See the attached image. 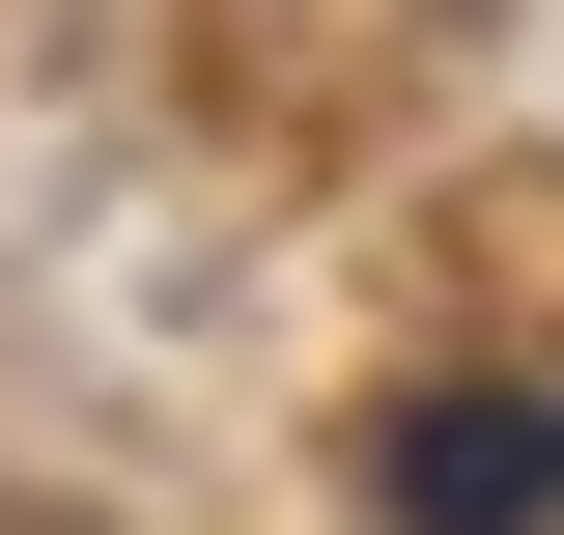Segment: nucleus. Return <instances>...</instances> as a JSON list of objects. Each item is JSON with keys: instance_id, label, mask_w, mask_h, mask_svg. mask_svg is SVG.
Masks as SVG:
<instances>
[{"instance_id": "1", "label": "nucleus", "mask_w": 564, "mask_h": 535, "mask_svg": "<svg viewBox=\"0 0 564 535\" xmlns=\"http://www.w3.org/2000/svg\"><path fill=\"white\" fill-rule=\"evenodd\" d=\"M367 507L395 535H564V395H395L367 423Z\"/></svg>"}, {"instance_id": "2", "label": "nucleus", "mask_w": 564, "mask_h": 535, "mask_svg": "<svg viewBox=\"0 0 564 535\" xmlns=\"http://www.w3.org/2000/svg\"><path fill=\"white\" fill-rule=\"evenodd\" d=\"M0 535H113V507H0Z\"/></svg>"}]
</instances>
